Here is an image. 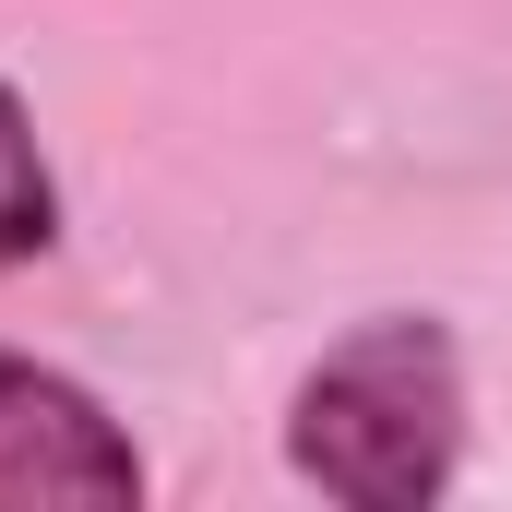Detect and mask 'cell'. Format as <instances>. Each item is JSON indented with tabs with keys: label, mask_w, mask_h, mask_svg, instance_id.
<instances>
[{
	"label": "cell",
	"mask_w": 512,
	"mask_h": 512,
	"mask_svg": "<svg viewBox=\"0 0 512 512\" xmlns=\"http://www.w3.org/2000/svg\"><path fill=\"white\" fill-rule=\"evenodd\" d=\"M286 465L346 512H429L465 465V346L429 310H382L286 393Z\"/></svg>",
	"instance_id": "6da1fadb"
},
{
	"label": "cell",
	"mask_w": 512,
	"mask_h": 512,
	"mask_svg": "<svg viewBox=\"0 0 512 512\" xmlns=\"http://www.w3.org/2000/svg\"><path fill=\"white\" fill-rule=\"evenodd\" d=\"M143 453L131 429L48 358L0 346V512H131Z\"/></svg>",
	"instance_id": "7a4b0ae2"
},
{
	"label": "cell",
	"mask_w": 512,
	"mask_h": 512,
	"mask_svg": "<svg viewBox=\"0 0 512 512\" xmlns=\"http://www.w3.org/2000/svg\"><path fill=\"white\" fill-rule=\"evenodd\" d=\"M36 251H60V179L36 155V108L0 84V274L36 262Z\"/></svg>",
	"instance_id": "3957f363"
}]
</instances>
